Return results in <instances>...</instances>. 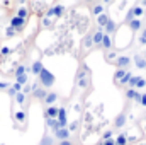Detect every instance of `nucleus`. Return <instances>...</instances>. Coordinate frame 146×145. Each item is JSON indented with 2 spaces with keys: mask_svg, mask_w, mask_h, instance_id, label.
<instances>
[{
  "mask_svg": "<svg viewBox=\"0 0 146 145\" xmlns=\"http://www.w3.org/2000/svg\"><path fill=\"white\" fill-rule=\"evenodd\" d=\"M131 77H133V73L126 72V75H124V77H122V79H121V80H119V84H121V85H124V84H127V82H129V80H131Z\"/></svg>",
  "mask_w": 146,
  "mask_h": 145,
  "instance_id": "obj_26",
  "label": "nucleus"
},
{
  "mask_svg": "<svg viewBox=\"0 0 146 145\" xmlns=\"http://www.w3.org/2000/svg\"><path fill=\"white\" fill-rule=\"evenodd\" d=\"M63 12H65V7H63V5H54L53 9H49V10L46 12V15H48V17H51V15L60 17V15H63Z\"/></svg>",
  "mask_w": 146,
  "mask_h": 145,
  "instance_id": "obj_5",
  "label": "nucleus"
},
{
  "mask_svg": "<svg viewBox=\"0 0 146 145\" xmlns=\"http://www.w3.org/2000/svg\"><path fill=\"white\" fill-rule=\"evenodd\" d=\"M39 145H53V137H49V135H44V137L41 138Z\"/></svg>",
  "mask_w": 146,
  "mask_h": 145,
  "instance_id": "obj_21",
  "label": "nucleus"
},
{
  "mask_svg": "<svg viewBox=\"0 0 146 145\" xmlns=\"http://www.w3.org/2000/svg\"><path fill=\"white\" fill-rule=\"evenodd\" d=\"M99 145H104V144H99Z\"/></svg>",
  "mask_w": 146,
  "mask_h": 145,
  "instance_id": "obj_49",
  "label": "nucleus"
},
{
  "mask_svg": "<svg viewBox=\"0 0 146 145\" xmlns=\"http://www.w3.org/2000/svg\"><path fill=\"white\" fill-rule=\"evenodd\" d=\"M143 38H146V29H143Z\"/></svg>",
  "mask_w": 146,
  "mask_h": 145,
  "instance_id": "obj_48",
  "label": "nucleus"
},
{
  "mask_svg": "<svg viewBox=\"0 0 146 145\" xmlns=\"http://www.w3.org/2000/svg\"><path fill=\"white\" fill-rule=\"evenodd\" d=\"M127 144V135L126 133H121L117 138H115V145H126Z\"/></svg>",
  "mask_w": 146,
  "mask_h": 145,
  "instance_id": "obj_20",
  "label": "nucleus"
},
{
  "mask_svg": "<svg viewBox=\"0 0 146 145\" xmlns=\"http://www.w3.org/2000/svg\"><path fill=\"white\" fill-rule=\"evenodd\" d=\"M85 44H87V46H90V44H92V36H88L87 39H85Z\"/></svg>",
  "mask_w": 146,
  "mask_h": 145,
  "instance_id": "obj_43",
  "label": "nucleus"
},
{
  "mask_svg": "<svg viewBox=\"0 0 146 145\" xmlns=\"http://www.w3.org/2000/svg\"><path fill=\"white\" fill-rule=\"evenodd\" d=\"M33 96L37 97V99H44V97L48 96V91L42 89V87H36V85H33Z\"/></svg>",
  "mask_w": 146,
  "mask_h": 145,
  "instance_id": "obj_8",
  "label": "nucleus"
},
{
  "mask_svg": "<svg viewBox=\"0 0 146 145\" xmlns=\"http://www.w3.org/2000/svg\"><path fill=\"white\" fill-rule=\"evenodd\" d=\"M7 87H9L7 82H0V89H7Z\"/></svg>",
  "mask_w": 146,
  "mask_h": 145,
  "instance_id": "obj_44",
  "label": "nucleus"
},
{
  "mask_svg": "<svg viewBox=\"0 0 146 145\" xmlns=\"http://www.w3.org/2000/svg\"><path fill=\"white\" fill-rule=\"evenodd\" d=\"M136 80H138V75H133V77H131V80L127 82V84L131 85V89H134V87H136Z\"/></svg>",
  "mask_w": 146,
  "mask_h": 145,
  "instance_id": "obj_34",
  "label": "nucleus"
},
{
  "mask_svg": "<svg viewBox=\"0 0 146 145\" xmlns=\"http://www.w3.org/2000/svg\"><path fill=\"white\" fill-rule=\"evenodd\" d=\"M15 80H17V84H21L22 87L27 84V73H24V75H21V77H15Z\"/></svg>",
  "mask_w": 146,
  "mask_h": 145,
  "instance_id": "obj_25",
  "label": "nucleus"
},
{
  "mask_svg": "<svg viewBox=\"0 0 146 145\" xmlns=\"http://www.w3.org/2000/svg\"><path fill=\"white\" fill-rule=\"evenodd\" d=\"M9 53H10V48H7V46H3V48L0 50V55H2V56H5V55H9Z\"/></svg>",
  "mask_w": 146,
  "mask_h": 145,
  "instance_id": "obj_36",
  "label": "nucleus"
},
{
  "mask_svg": "<svg viewBox=\"0 0 146 145\" xmlns=\"http://www.w3.org/2000/svg\"><path fill=\"white\" fill-rule=\"evenodd\" d=\"M145 85H146V80L145 79H141V77H138V80H136V87H138V89H143Z\"/></svg>",
  "mask_w": 146,
  "mask_h": 145,
  "instance_id": "obj_31",
  "label": "nucleus"
},
{
  "mask_svg": "<svg viewBox=\"0 0 146 145\" xmlns=\"http://www.w3.org/2000/svg\"><path fill=\"white\" fill-rule=\"evenodd\" d=\"M110 137H112V132H106V133H104V142H106V140H110Z\"/></svg>",
  "mask_w": 146,
  "mask_h": 145,
  "instance_id": "obj_40",
  "label": "nucleus"
},
{
  "mask_svg": "<svg viewBox=\"0 0 146 145\" xmlns=\"http://www.w3.org/2000/svg\"><path fill=\"white\" fill-rule=\"evenodd\" d=\"M102 144H104V145H115V140H112V138H110V140H106V142H102Z\"/></svg>",
  "mask_w": 146,
  "mask_h": 145,
  "instance_id": "obj_41",
  "label": "nucleus"
},
{
  "mask_svg": "<svg viewBox=\"0 0 146 145\" xmlns=\"http://www.w3.org/2000/svg\"><path fill=\"white\" fill-rule=\"evenodd\" d=\"M39 82H41L42 89H49V87H53V85H54L56 77L49 72L48 68H42V70H41V73H39Z\"/></svg>",
  "mask_w": 146,
  "mask_h": 145,
  "instance_id": "obj_1",
  "label": "nucleus"
},
{
  "mask_svg": "<svg viewBox=\"0 0 146 145\" xmlns=\"http://www.w3.org/2000/svg\"><path fill=\"white\" fill-rule=\"evenodd\" d=\"M134 96H136V89H129V91L126 92V97H127V99H134Z\"/></svg>",
  "mask_w": 146,
  "mask_h": 145,
  "instance_id": "obj_33",
  "label": "nucleus"
},
{
  "mask_svg": "<svg viewBox=\"0 0 146 145\" xmlns=\"http://www.w3.org/2000/svg\"><path fill=\"white\" fill-rule=\"evenodd\" d=\"M15 33H17V31H15L14 28H10V26H9V28L5 29V34H7V38H12V36H15Z\"/></svg>",
  "mask_w": 146,
  "mask_h": 145,
  "instance_id": "obj_30",
  "label": "nucleus"
},
{
  "mask_svg": "<svg viewBox=\"0 0 146 145\" xmlns=\"http://www.w3.org/2000/svg\"><path fill=\"white\" fill-rule=\"evenodd\" d=\"M114 123H115V126H117V128H122V126L126 125V114H124V113H121V114L115 118V121H114Z\"/></svg>",
  "mask_w": 146,
  "mask_h": 145,
  "instance_id": "obj_16",
  "label": "nucleus"
},
{
  "mask_svg": "<svg viewBox=\"0 0 146 145\" xmlns=\"http://www.w3.org/2000/svg\"><path fill=\"white\" fill-rule=\"evenodd\" d=\"M124 75H126V72H124L122 68H119V70H115V73H114V77H115V80H117V82H119V80H121V79H122Z\"/></svg>",
  "mask_w": 146,
  "mask_h": 145,
  "instance_id": "obj_28",
  "label": "nucleus"
},
{
  "mask_svg": "<svg viewBox=\"0 0 146 145\" xmlns=\"http://www.w3.org/2000/svg\"><path fill=\"white\" fill-rule=\"evenodd\" d=\"M107 21H109V15H107V14H100V15L97 17V22H99V28H100V29H104V26L107 24Z\"/></svg>",
  "mask_w": 146,
  "mask_h": 145,
  "instance_id": "obj_15",
  "label": "nucleus"
},
{
  "mask_svg": "<svg viewBox=\"0 0 146 145\" xmlns=\"http://www.w3.org/2000/svg\"><path fill=\"white\" fill-rule=\"evenodd\" d=\"M29 68H26L24 65H19L17 68H15V77H21V75H24V73H27Z\"/></svg>",
  "mask_w": 146,
  "mask_h": 145,
  "instance_id": "obj_24",
  "label": "nucleus"
},
{
  "mask_svg": "<svg viewBox=\"0 0 146 145\" xmlns=\"http://www.w3.org/2000/svg\"><path fill=\"white\" fill-rule=\"evenodd\" d=\"M139 104L146 108V92H145V94H141V101H139Z\"/></svg>",
  "mask_w": 146,
  "mask_h": 145,
  "instance_id": "obj_38",
  "label": "nucleus"
},
{
  "mask_svg": "<svg viewBox=\"0 0 146 145\" xmlns=\"http://www.w3.org/2000/svg\"><path fill=\"white\" fill-rule=\"evenodd\" d=\"M133 14H134V17L143 15V7H133Z\"/></svg>",
  "mask_w": 146,
  "mask_h": 145,
  "instance_id": "obj_29",
  "label": "nucleus"
},
{
  "mask_svg": "<svg viewBox=\"0 0 146 145\" xmlns=\"http://www.w3.org/2000/svg\"><path fill=\"white\" fill-rule=\"evenodd\" d=\"M14 116H15V119H17L19 123H24V121H26V113H24V111H17Z\"/></svg>",
  "mask_w": 146,
  "mask_h": 145,
  "instance_id": "obj_23",
  "label": "nucleus"
},
{
  "mask_svg": "<svg viewBox=\"0 0 146 145\" xmlns=\"http://www.w3.org/2000/svg\"><path fill=\"white\" fill-rule=\"evenodd\" d=\"M134 63H136L138 68H146V60L143 58V56H139V55L134 56Z\"/></svg>",
  "mask_w": 146,
  "mask_h": 145,
  "instance_id": "obj_18",
  "label": "nucleus"
},
{
  "mask_svg": "<svg viewBox=\"0 0 146 145\" xmlns=\"http://www.w3.org/2000/svg\"><path fill=\"white\" fill-rule=\"evenodd\" d=\"M15 94H17V92H15V91H14V89L10 87V89H9V96H12V97H15Z\"/></svg>",
  "mask_w": 146,
  "mask_h": 145,
  "instance_id": "obj_42",
  "label": "nucleus"
},
{
  "mask_svg": "<svg viewBox=\"0 0 146 145\" xmlns=\"http://www.w3.org/2000/svg\"><path fill=\"white\" fill-rule=\"evenodd\" d=\"M76 126H78V123H76V121H73L72 125H70V126H68V130H70V133H72L73 130H76Z\"/></svg>",
  "mask_w": 146,
  "mask_h": 145,
  "instance_id": "obj_39",
  "label": "nucleus"
},
{
  "mask_svg": "<svg viewBox=\"0 0 146 145\" xmlns=\"http://www.w3.org/2000/svg\"><path fill=\"white\" fill-rule=\"evenodd\" d=\"M114 31H115V22H114L112 19H109V21H107V24L104 26V34H109V36H110Z\"/></svg>",
  "mask_w": 146,
  "mask_h": 145,
  "instance_id": "obj_11",
  "label": "nucleus"
},
{
  "mask_svg": "<svg viewBox=\"0 0 146 145\" xmlns=\"http://www.w3.org/2000/svg\"><path fill=\"white\" fill-rule=\"evenodd\" d=\"M102 38H104V29H100V28H99V31H97V33H94V36H92L94 44L100 46V44H102Z\"/></svg>",
  "mask_w": 146,
  "mask_h": 145,
  "instance_id": "obj_9",
  "label": "nucleus"
},
{
  "mask_svg": "<svg viewBox=\"0 0 146 145\" xmlns=\"http://www.w3.org/2000/svg\"><path fill=\"white\" fill-rule=\"evenodd\" d=\"M145 60H146V55H145Z\"/></svg>",
  "mask_w": 146,
  "mask_h": 145,
  "instance_id": "obj_50",
  "label": "nucleus"
},
{
  "mask_svg": "<svg viewBox=\"0 0 146 145\" xmlns=\"http://www.w3.org/2000/svg\"><path fill=\"white\" fill-rule=\"evenodd\" d=\"M46 125L53 130V133L60 130V123H58V119H49V118H46Z\"/></svg>",
  "mask_w": 146,
  "mask_h": 145,
  "instance_id": "obj_14",
  "label": "nucleus"
},
{
  "mask_svg": "<svg viewBox=\"0 0 146 145\" xmlns=\"http://www.w3.org/2000/svg\"><path fill=\"white\" fill-rule=\"evenodd\" d=\"M139 43H141V44H146V38L141 36V38H139Z\"/></svg>",
  "mask_w": 146,
  "mask_h": 145,
  "instance_id": "obj_47",
  "label": "nucleus"
},
{
  "mask_svg": "<svg viewBox=\"0 0 146 145\" xmlns=\"http://www.w3.org/2000/svg\"><path fill=\"white\" fill-rule=\"evenodd\" d=\"M134 99H136V101L139 103V101H141V94H138V92H136V96H134Z\"/></svg>",
  "mask_w": 146,
  "mask_h": 145,
  "instance_id": "obj_46",
  "label": "nucleus"
},
{
  "mask_svg": "<svg viewBox=\"0 0 146 145\" xmlns=\"http://www.w3.org/2000/svg\"><path fill=\"white\" fill-rule=\"evenodd\" d=\"M27 14H29V12H27V9L21 7V9L17 10V14H15V15H17V17H21V19H27Z\"/></svg>",
  "mask_w": 146,
  "mask_h": 145,
  "instance_id": "obj_22",
  "label": "nucleus"
},
{
  "mask_svg": "<svg viewBox=\"0 0 146 145\" xmlns=\"http://www.w3.org/2000/svg\"><path fill=\"white\" fill-rule=\"evenodd\" d=\"M58 123H60V128H68L66 126V109L65 108H60L58 109Z\"/></svg>",
  "mask_w": 146,
  "mask_h": 145,
  "instance_id": "obj_4",
  "label": "nucleus"
},
{
  "mask_svg": "<svg viewBox=\"0 0 146 145\" xmlns=\"http://www.w3.org/2000/svg\"><path fill=\"white\" fill-rule=\"evenodd\" d=\"M29 92H33V87H31V85H27V84H26V85H24V87H22V94H29Z\"/></svg>",
  "mask_w": 146,
  "mask_h": 145,
  "instance_id": "obj_35",
  "label": "nucleus"
},
{
  "mask_svg": "<svg viewBox=\"0 0 146 145\" xmlns=\"http://www.w3.org/2000/svg\"><path fill=\"white\" fill-rule=\"evenodd\" d=\"M100 46H104L106 50H110V46H112V38L109 36V34H104V38H102V44Z\"/></svg>",
  "mask_w": 146,
  "mask_h": 145,
  "instance_id": "obj_19",
  "label": "nucleus"
},
{
  "mask_svg": "<svg viewBox=\"0 0 146 145\" xmlns=\"http://www.w3.org/2000/svg\"><path fill=\"white\" fill-rule=\"evenodd\" d=\"M94 14H95V15L104 14V7H102V5H95V7H94Z\"/></svg>",
  "mask_w": 146,
  "mask_h": 145,
  "instance_id": "obj_32",
  "label": "nucleus"
},
{
  "mask_svg": "<svg viewBox=\"0 0 146 145\" xmlns=\"http://www.w3.org/2000/svg\"><path fill=\"white\" fill-rule=\"evenodd\" d=\"M56 99H58V94H56V92H48V96L44 97V103L49 104V106H53V104L56 103Z\"/></svg>",
  "mask_w": 146,
  "mask_h": 145,
  "instance_id": "obj_13",
  "label": "nucleus"
},
{
  "mask_svg": "<svg viewBox=\"0 0 146 145\" xmlns=\"http://www.w3.org/2000/svg\"><path fill=\"white\" fill-rule=\"evenodd\" d=\"M12 89H14L15 92H22V85H21V84H17V82L12 85Z\"/></svg>",
  "mask_w": 146,
  "mask_h": 145,
  "instance_id": "obj_37",
  "label": "nucleus"
},
{
  "mask_svg": "<svg viewBox=\"0 0 146 145\" xmlns=\"http://www.w3.org/2000/svg\"><path fill=\"white\" fill-rule=\"evenodd\" d=\"M42 68H44V67H42V63L37 60V62H34V63H33V67H31V72L34 73V75H39Z\"/></svg>",
  "mask_w": 146,
  "mask_h": 145,
  "instance_id": "obj_17",
  "label": "nucleus"
},
{
  "mask_svg": "<svg viewBox=\"0 0 146 145\" xmlns=\"http://www.w3.org/2000/svg\"><path fill=\"white\" fill-rule=\"evenodd\" d=\"M15 101H17V104H22V103L26 101V94H22V92H17V94H15Z\"/></svg>",
  "mask_w": 146,
  "mask_h": 145,
  "instance_id": "obj_27",
  "label": "nucleus"
},
{
  "mask_svg": "<svg viewBox=\"0 0 146 145\" xmlns=\"http://www.w3.org/2000/svg\"><path fill=\"white\" fill-rule=\"evenodd\" d=\"M58 109L60 108H56V106H48L46 111H44V116L49 118V119H56L58 118Z\"/></svg>",
  "mask_w": 146,
  "mask_h": 145,
  "instance_id": "obj_7",
  "label": "nucleus"
},
{
  "mask_svg": "<svg viewBox=\"0 0 146 145\" xmlns=\"http://www.w3.org/2000/svg\"><path fill=\"white\" fill-rule=\"evenodd\" d=\"M24 26H26V19H21V17H17V15H14V17L10 19V28H14L15 31H21Z\"/></svg>",
  "mask_w": 146,
  "mask_h": 145,
  "instance_id": "obj_2",
  "label": "nucleus"
},
{
  "mask_svg": "<svg viewBox=\"0 0 146 145\" xmlns=\"http://www.w3.org/2000/svg\"><path fill=\"white\" fill-rule=\"evenodd\" d=\"M60 145H72L70 140H63V142H60Z\"/></svg>",
  "mask_w": 146,
  "mask_h": 145,
  "instance_id": "obj_45",
  "label": "nucleus"
},
{
  "mask_svg": "<svg viewBox=\"0 0 146 145\" xmlns=\"http://www.w3.org/2000/svg\"><path fill=\"white\" fill-rule=\"evenodd\" d=\"M88 70L87 68H83V72L78 73V80H76V84L80 85V87H87V84H88Z\"/></svg>",
  "mask_w": 146,
  "mask_h": 145,
  "instance_id": "obj_6",
  "label": "nucleus"
},
{
  "mask_svg": "<svg viewBox=\"0 0 146 145\" xmlns=\"http://www.w3.org/2000/svg\"><path fill=\"white\" fill-rule=\"evenodd\" d=\"M127 26H129V29H131L133 33H138V31L141 29V26H143V24H141V21H139V19H133L131 22H127Z\"/></svg>",
  "mask_w": 146,
  "mask_h": 145,
  "instance_id": "obj_10",
  "label": "nucleus"
},
{
  "mask_svg": "<svg viewBox=\"0 0 146 145\" xmlns=\"http://www.w3.org/2000/svg\"><path fill=\"white\" fill-rule=\"evenodd\" d=\"M131 63V58L129 56H119L117 60H115V65L119 67V68H122V67H127Z\"/></svg>",
  "mask_w": 146,
  "mask_h": 145,
  "instance_id": "obj_12",
  "label": "nucleus"
},
{
  "mask_svg": "<svg viewBox=\"0 0 146 145\" xmlns=\"http://www.w3.org/2000/svg\"><path fill=\"white\" fill-rule=\"evenodd\" d=\"M54 138H58L60 142L70 140V130H68V128H60L58 132H54Z\"/></svg>",
  "mask_w": 146,
  "mask_h": 145,
  "instance_id": "obj_3",
  "label": "nucleus"
}]
</instances>
